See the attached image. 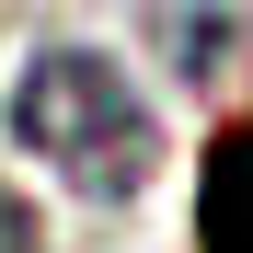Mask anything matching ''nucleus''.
I'll return each mask as SVG.
<instances>
[{
    "instance_id": "f257e3e1",
    "label": "nucleus",
    "mask_w": 253,
    "mask_h": 253,
    "mask_svg": "<svg viewBox=\"0 0 253 253\" xmlns=\"http://www.w3.org/2000/svg\"><path fill=\"white\" fill-rule=\"evenodd\" d=\"M12 138L46 161L69 196H92V207L150 196V173H161V115L138 104V81L104 46H46L23 69L12 81Z\"/></svg>"
},
{
    "instance_id": "f03ea898",
    "label": "nucleus",
    "mask_w": 253,
    "mask_h": 253,
    "mask_svg": "<svg viewBox=\"0 0 253 253\" xmlns=\"http://www.w3.org/2000/svg\"><path fill=\"white\" fill-rule=\"evenodd\" d=\"M196 253H253V104L219 126V150L196 173Z\"/></svg>"
},
{
    "instance_id": "7ed1b4c3",
    "label": "nucleus",
    "mask_w": 253,
    "mask_h": 253,
    "mask_svg": "<svg viewBox=\"0 0 253 253\" xmlns=\"http://www.w3.org/2000/svg\"><path fill=\"white\" fill-rule=\"evenodd\" d=\"M0 253H46V219H35V196L0 184Z\"/></svg>"
}]
</instances>
